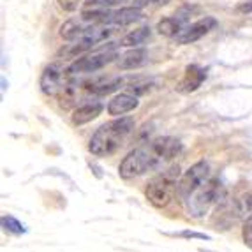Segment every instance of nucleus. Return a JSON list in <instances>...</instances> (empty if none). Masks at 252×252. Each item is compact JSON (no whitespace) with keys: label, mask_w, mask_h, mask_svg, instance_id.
Here are the masks:
<instances>
[{"label":"nucleus","mask_w":252,"mask_h":252,"mask_svg":"<svg viewBox=\"0 0 252 252\" xmlns=\"http://www.w3.org/2000/svg\"><path fill=\"white\" fill-rule=\"evenodd\" d=\"M0 222H2L4 231L11 233V235L18 236V235H25V233H27V227L23 226L18 219H14L13 215H4V217L0 219Z\"/></svg>","instance_id":"dca6fc26"},{"label":"nucleus","mask_w":252,"mask_h":252,"mask_svg":"<svg viewBox=\"0 0 252 252\" xmlns=\"http://www.w3.org/2000/svg\"><path fill=\"white\" fill-rule=\"evenodd\" d=\"M212 178V171H210V164L206 160H199V162L192 164L187 171L184 173V177L178 180V187H177V194L182 199H187L194 190H198L203 184Z\"/></svg>","instance_id":"423d86ee"},{"label":"nucleus","mask_w":252,"mask_h":252,"mask_svg":"<svg viewBox=\"0 0 252 252\" xmlns=\"http://www.w3.org/2000/svg\"><path fill=\"white\" fill-rule=\"evenodd\" d=\"M235 13H236V14H244V16H249V14H252V0L238 4V5L235 7Z\"/></svg>","instance_id":"412c9836"},{"label":"nucleus","mask_w":252,"mask_h":252,"mask_svg":"<svg viewBox=\"0 0 252 252\" xmlns=\"http://www.w3.org/2000/svg\"><path fill=\"white\" fill-rule=\"evenodd\" d=\"M242 236H244L245 245L252 249V214L249 215L247 220L244 222V227H242Z\"/></svg>","instance_id":"a211bd4d"},{"label":"nucleus","mask_w":252,"mask_h":252,"mask_svg":"<svg viewBox=\"0 0 252 252\" xmlns=\"http://www.w3.org/2000/svg\"><path fill=\"white\" fill-rule=\"evenodd\" d=\"M118 57H120V55L117 53V50H115L113 46L101 48V50L94 51V53L76 59L74 62L65 69V76L74 78V76H78V74L95 72V71H99V69L104 67V65H108V63H111L115 59H118Z\"/></svg>","instance_id":"39448f33"},{"label":"nucleus","mask_w":252,"mask_h":252,"mask_svg":"<svg viewBox=\"0 0 252 252\" xmlns=\"http://www.w3.org/2000/svg\"><path fill=\"white\" fill-rule=\"evenodd\" d=\"M126 0H85L87 9H111L113 5H118Z\"/></svg>","instance_id":"f3484780"},{"label":"nucleus","mask_w":252,"mask_h":252,"mask_svg":"<svg viewBox=\"0 0 252 252\" xmlns=\"http://www.w3.org/2000/svg\"><path fill=\"white\" fill-rule=\"evenodd\" d=\"M178 178H180V168L178 166H169L157 173L156 177L150 178L145 187V196L148 203L156 208H164L171 203L173 196L177 194Z\"/></svg>","instance_id":"20e7f679"},{"label":"nucleus","mask_w":252,"mask_h":252,"mask_svg":"<svg viewBox=\"0 0 252 252\" xmlns=\"http://www.w3.org/2000/svg\"><path fill=\"white\" fill-rule=\"evenodd\" d=\"M136 122L130 117H120L117 120L102 124L90 138L89 150L95 157H108L122 148L134 132Z\"/></svg>","instance_id":"f03ea898"},{"label":"nucleus","mask_w":252,"mask_h":252,"mask_svg":"<svg viewBox=\"0 0 252 252\" xmlns=\"http://www.w3.org/2000/svg\"><path fill=\"white\" fill-rule=\"evenodd\" d=\"M60 5V9H63V11H67V13H72V11H76L78 9V5L81 4V0H57Z\"/></svg>","instance_id":"6ab92c4d"},{"label":"nucleus","mask_w":252,"mask_h":252,"mask_svg":"<svg viewBox=\"0 0 252 252\" xmlns=\"http://www.w3.org/2000/svg\"><path fill=\"white\" fill-rule=\"evenodd\" d=\"M244 205H245V210L252 212V196H247V198L244 199Z\"/></svg>","instance_id":"5701e85b"},{"label":"nucleus","mask_w":252,"mask_h":252,"mask_svg":"<svg viewBox=\"0 0 252 252\" xmlns=\"http://www.w3.org/2000/svg\"><path fill=\"white\" fill-rule=\"evenodd\" d=\"M215 27H217V20L214 16H205L185 27L180 34L175 37V41H177V44H192V42L203 39L206 34H210Z\"/></svg>","instance_id":"0eeeda50"},{"label":"nucleus","mask_w":252,"mask_h":252,"mask_svg":"<svg viewBox=\"0 0 252 252\" xmlns=\"http://www.w3.org/2000/svg\"><path fill=\"white\" fill-rule=\"evenodd\" d=\"M148 62V51L143 50V48H132L129 50L127 53L120 55L118 57V69H122V71H130V69H138L141 65Z\"/></svg>","instance_id":"9b49d317"},{"label":"nucleus","mask_w":252,"mask_h":252,"mask_svg":"<svg viewBox=\"0 0 252 252\" xmlns=\"http://www.w3.org/2000/svg\"><path fill=\"white\" fill-rule=\"evenodd\" d=\"M171 0H152V4L154 5H159V7H162V5H168Z\"/></svg>","instance_id":"b1692460"},{"label":"nucleus","mask_w":252,"mask_h":252,"mask_svg":"<svg viewBox=\"0 0 252 252\" xmlns=\"http://www.w3.org/2000/svg\"><path fill=\"white\" fill-rule=\"evenodd\" d=\"M63 72L62 65L60 63H50L48 67H44L41 74V80H39V87H41L42 94L48 97H59L60 90L63 89Z\"/></svg>","instance_id":"6e6552de"},{"label":"nucleus","mask_w":252,"mask_h":252,"mask_svg":"<svg viewBox=\"0 0 252 252\" xmlns=\"http://www.w3.org/2000/svg\"><path fill=\"white\" fill-rule=\"evenodd\" d=\"M102 109H104V106H102L101 102H97V101L87 102V104L74 109V113H72V124H74V126H83V124L92 122V120H95V118L102 113Z\"/></svg>","instance_id":"ddd939ff"},{"label":"nucleus","mask_w":252,"mask_h":252,"mask_svg":"<svg viewBox=\"0 0 252 252\" xmlns=\"http://www.w3.org/2000/svg\"><path fill=\"white\" fill-rule=\"evenodd\" d=\"M224 198H226V187H224L222 180L219 177H212L198 190H194L189 198L184 199V205L190 217L201 219L208 214L212 206L219 205Z\"/></svg>","instance_id":"7ed1b4c3"},{"label":"nucleus","mask_w":252,"mask_h":252,"mask_svg":"<svg viewBox=\"0 0 252 252\" xmlns=\"http://www.w3.org/2000/svg\"><path fill=\"white\" fill-rule=\"evenodd\" d=\"M143 18V13H141V9L138 7H120L118 11H111L109 14V21L108 25L109 27H126L130 25V23H136Z\"/></svg>","instance_id":"f8f14e48"},{"label":"nucleus","mask_w":252,"mask_h":252,"mask_svg":"<svg viewBox=\"0 0 252 252\" xmlns=\"http://www.w3.org/2000/svg\"><path fill=\"white\" fill-rule=\"evenodd\" d=\"M180 139L173 136L152 139L148 143L130 150L118 166V175L124 180H132L152 169H160L182 154Z\"/></svg>","instance_id":"f257e3e1"},{"label":"nucleus","mask_w":252,"mask_h":252,"mask_svg":"<svg viewBox=\"0 0 252 252\" xmlns=\"http://www.w3.org/2000/svg\"><path fill=\"white\" fill-rule=\"evenodd\" d=\"M150 35H152L150 27H139V29L132 30V32L124 35V37L120 39V42H118V46L138 48V46H141V44H145V42L150 39Z\"/></svg>","instance_id":"4468645a"},{"label":"nucleus","mask_w":252,"mask_h":252,"mask_svg":"<svg viewBox=\"0 0 252 252\" xmlns=\"http://www.w3.org/2000/svg\"><path fill=\"white\" fill-rule=\"evenodd\" d=\"M175 236L178 238H198V240H210V236L205 235V233H196V231H182L175 233Z\"/></svg>","instance_id":"aec40b11"},{"label":"nucleus","mask_w":252,"mask_h":252,"mask_svg":"<svg viewBox=\"0 0 252 252\" xmlns=\"http://www.w3.org/2000/svg\"><path fill=\"white\" fill-rule=\"evenodd\" d=\"M148 4H152V0H132V5L138 9L145 7V5H148Z\"/></svg>","instance_id":"4be33fe9"},{"label":"nucleus","mask_w":252,"mask_h":252,"mask_svg":"<svg viewBox=\"0 0 252 252\" xmlns=\"http://www.w3.org/2000/svg\"><path fill=\"white\" fill-rule=\"evenodd\" d=\"M205 80H206V69L199 67L196 63H190V65L185 67L184 78H182V81L178 83L177 89H178V92H182V94L196 92Z\"/></svg>","instance_id":"1a4fd4ad"},{"label":"nucleus","mask_w":252,"mask_h":252,"mask_svg":"<svg viewBox=\"0 0 252 252\" xmlns=\"http://www.w3.org/2000/svg\"><path fill=\"white\" fill-rule=\"evenodd\" d=\"M184 29H185V25L175 16V14H173V16H168V18H162V20L157 23V32H159L160 35H164V37L175 39Z\"/></svg>","instance_id":"2eb2a0df"},{"label":"nucleus","mask_w":252,"mask_h":252,"mask_svg":"<svg viewBox=\"0 0 252 252\" xmlns=\"http://www.w3.org/2000/svg\"><path fill=\"white\" fill-rule=\"evenodd\" d=\"M138 106V95H134V94H118L108 102V113L113 115V117H122V115L134 111Z\"/></svg>","instance_id":"9d476101"}]
</instances>
